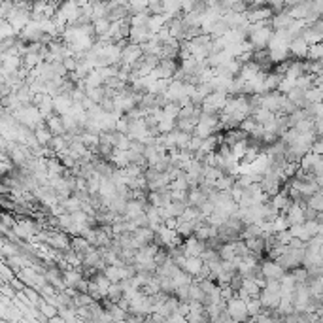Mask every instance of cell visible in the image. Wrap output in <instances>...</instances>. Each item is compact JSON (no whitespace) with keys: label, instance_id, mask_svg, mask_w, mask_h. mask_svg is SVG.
Segmentation results:
<instances>
[{"label":"cell","instance_id":"cell-1","mask_svg":"<svg viewBox=\"0 0 323 323\" xmlns=\"http://www.w3.org/2000/svg\"><path fill=\"white\" fill-rule=\"evenodd\" d=\"M225 310H227V316L231 317V321H240V323L250 321L248 310H246V303L240 301L238 297L229 299V301L225 303Z\"/></svg>","mask_w":323,"mask_h":323},{"label":"cell","instance_id":"cell-2","mask_svg":"<svg viewBox=\"0 0 323 323\" xmlns=\"http://www.w3.org/2000/svg\"><path fill=\"white\" fill-rule=\"evenodd\" d=\"M259 271H261V276H263L265 282H280V278L285 274V272L282 271V267H280L274 259H263V261H259Z\"/></svg>","mask_w":323,"mask_h":323},{"label":"cell","instance_id":"cell-3","mask_svg":"<svg viewBox=\"0 0 323 323\" xmlns=\"http://www.w3.org/2000/svg\"><path fill=\"white\" fill-rule=\"evenodd\" d=\"M166 323H187V319L180 314H172V316L166 317Z\"/></svg>","mask_w":323,"mask_h":323},{"label":"cell","instance_id":"cell-4","mask_svg":"<svg viewBox=\"0 0 323 323\" xmlns=\"http://www.w3.org/2000/svg\"><path fill=\"white\" fill-rule=\"evenodd\" d=\"M112 323H127L125 319H123V321H112Z\"/></svg>","mask_w":323,"mask_h":323}]
</instances>
